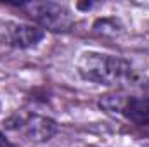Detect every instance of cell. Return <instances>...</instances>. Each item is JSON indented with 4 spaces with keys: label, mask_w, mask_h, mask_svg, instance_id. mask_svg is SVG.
<instances>
[{
    "label": "cell",
    "mask_w": 149,
    "mask_h": 147,
    "mask_svg": "<svg viewBox=\"0 0 149 147\" xmlns=\"http://www.w3.org/2000/svg\"><path fill=\"white\" fill-rule=\"evenodd\" d=\"M16 125L10 126L14 130H21L28 140L33 142H47L57 133V123L52 118L30 114L26 118H14Z\"/></svg>",
    "instance_id": "4"
},
{
    "label": "cell",
    "mask_w": 149,
    "mask_h": 147,
    "mask_svg": "<svg viewBox=\"0 0 149 147\" xmlns=\"http://www.w3.org/2000/svg\"><path fill=\"white\" fill-rule=\"evenodd\" d=\"M94 31L101 35H116L121 31V23L116 17H102L94 23Z\"/></svg>",
    "instance_id": "6"
},
{
    "label": "cell",
    "mask_w": 149,
    "mask_h": 147,
    "mask_svg": "<svg viewBox=\"0 0 149 147\" xmlns=\"http://www.w3.org/2000/svg\"><path fill=\"white\" fill-rule=\"evenodd\" d=\"M76 71L85 81L106 87L132 85L139 80L137 71L128 61L102 52H83L76 61Z\"/></svg>",
    "instance_id": "1"
},
{
    "label": "cell",
    "mask_w": 149,
    "mask_h": 147,
    "mask_svg": "<svg viewBox=\"0 0 149 147\" xmlns=\"http://www.w3.org/2000/svg\"><path fill=\"white\" fill-rule=\"evenodd\" d=\"M19 7L37 23L38 28L54 33H66L74 26V16L68 5L57 2H30Z\"/></svg>",
    "instance_id": "2"
},
{
    "label": "cell",
    "mask_w": 149,
    "mask_h": 147,
    "mask_svg": "<svg viewBox=\"0 0 149 147\" xmlns=\"http://www.w3.org/2000/svg\"><path fill=\"white\" fill-rule=\"evenodd\" d=\"M45 37V31L37 24L24 23H7L3 28V40L16 49H31L38 45Z\"/></svg>",
    "instance_id": "5"
},
{
    "label": "cell",
    "mask_w": 149,
    "mask_h": 147,
    "mask_svg": "<svg viewBox=\"0 0 149 147\" xmlns=\"http://www.w3.org/2000/svg\"><path fill=\"white\" fill-rule=\"evenodd\" d=\"M102 111L116 114L135 125L137 128L149 130V95L127 97V95H102L97 102Z\"/></svg>",
    "instance_id": "3"
},
{
    "label": "cell",
    "mask_w": 149,
    "mask_h": 147,
    "mask_svg": "<svg viewBox=\"0 0 149 147\" xmlns=\"http://www.w3.org/2000/svg\"><path fill=\"white\" fill-rule=\"evenodd\" d=\"M142 88H144V92H146V95H149V78L142 83Z\"/></svg>",
    "instance_id": "8"
},
{
    "label": "cell",
    "mask_w": 149,
    "mask_h": 147,
    "mask_svg": "<svg viewBox=\"0 0 149 147\" xmlns=\"http://www.w3.org/2000/svg\"><path fill=\"white\" fill-rule=\"evenodd\" d=\"M0 147H12V146L7 142V139H5V137H2V135H0Z\"/></svg>",
    "instance_id": "7"
}]
</instances>
